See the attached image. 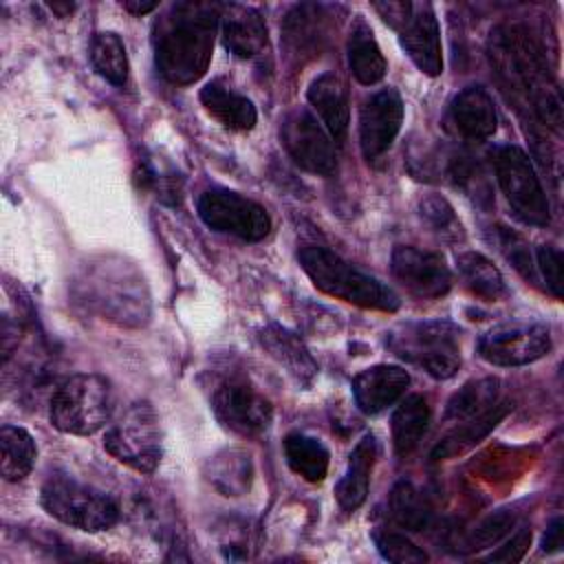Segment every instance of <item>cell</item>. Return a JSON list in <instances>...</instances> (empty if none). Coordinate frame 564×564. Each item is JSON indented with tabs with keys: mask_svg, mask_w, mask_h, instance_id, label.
<instances>
[{
	"mask_svg": "<svg viewBox=\"0 0 564 564\" xmlns=\"http://www.w3.org/2000/svg\"><path fill=\"white\" fill-rule=\"evenodd\" d=\"M487 53L502 90L511 95L516 108H524L540 123L560 132L562 99L544 51L531 33L518 24H500L489 35Z\"/></svg>",
	"mask_w": 564,
	"mask_h": 564,
	"instance_id": "cell-1",
	"label": "cell"
},
{
	"mask_svg": "<svg viewBox=\"0 0 564 564\" xmlns=\"http://www.w3.org/2000/svg\"><path fill=\"white\" fill-rule=\"evenodd\" d=\"M220 7L218 2L183 0L170 4L154 22V62L167 82L187 86L205 75L212 62Z\"/></svg>",
	"mask_w": 564,
	"mask_h": 564,
	"instance_id": "cell-2",
	"label": "cell"
},
{
	"mask_svg": "<svg viewBox=\"0 0 564 564\" xmlns=\"http://www.w3.org/2000/svg\"><path fill=\"white\" fill-rule=\"evenodd\" d=\"M297 260L311 282L330 297L383 313H394L401 304L399 295L388 284L352 267L326 247H302Z\"/></svg>",
	"mask_w": 564,
	"mask_h": 564,
	"instance_id": "cell-3",
	"label": "cell"
},
{
	"mask_svg": "<svg viewBox=\"0 0 564 564\" xmlns=\"http://www.w3.org/2000/svg\"><path fill=\"white\" fill-rule=\"evenodd\" d=\"M115 412L112 383L95 372L64 379L51 399V423L66 434L88 436L101 430Z\"/></svg>",
	"mask_w": 564,
	"mask_h": 564,
	"instance_id": "cell-4",
	"label": "cell"
},
{
	"mask_svg": "<svg viewBox=\"0 0 564 564\" xmlns=\"http://www.w3.org/2000/svg\"><path fill=\"white\" fill-rule=\"evenodd\" d=\"M460 330L445 319L410 322L388 335V348L434 379H449L460 366Z\"/></svg>",
	"mask_w": 564,
	"mask_h": 564,
	"instance_id": "cell-5",
	"label": "cell"
},
{
	"mask_svg": "<svg viewBox=\"0 0 564 564\" xmlns=\"http://www.w3.org/2000/svg\"><path fill=\"white\" fill-rule=\"evenodd\" d=\"M82 286L86 289V304L97 308L108 319L137 326L148 317L150 302L143 278L126 262H99L86 271Z\"/></svg>",
	"mask_w": 564,
	"mask_h": 564,
	"instance_id": "cell-6",
	"label": "cell"
},
{
	"mask_svg": "<svg viewBox=\"0 0 564 564\" xmlns=\"http://www.w3.org/2000/svg\"><path fill=\"white\" fill-rule=\"evenodd\" d=\"M40 502L55 520L88 533L106 531L119 520V505L112 496L64 474L42 485Z\"/></svg>",
	"mask_w": 564,
	"mask_h": 564,
	"instance_id": "cell-7",
	"label": "cell"
},
{
	"mask_svg": "<svg viewBox=\"0 0 564 564\" xmlns=\"http://www.w3.org/2000/svg\"><path fill=\"white\" fill-rule=\"evenodd\" d=\"M491 163L511 212L527 225L546 227L551 223V207L531 159L518 145H496Z\"/></svg>",
	"mask_w": 564,
	"mask_h": 564,
	"instance_id": "cell-8",
	"label": "cell"
},
{
	"mask_svg": "<svg viewBox=\"0 0 564 564\" xmlns=\"http://www.w3.org/2000/svg\"><path fill=\"white\" fill-rule=\"evenodd\" d=\"M106 452L119 463L152 474L161 460L159 421L148 401H137L106 430Z\"/></svg>",
	"mask_w": 564,
	"mask_h": 564,
	"instance_id": "cell-9",
	"label": "cell"
},
{
	"mask_svg": "<svg viewBox=\"0 0 564 564\" xmlns=\"http://www.w3.org/2000/svg\"><path fill=\"white\" fill-rule=\"evenodd\" d=\"M198 216L209 229L247 242H258L271 231V216L260 203L225 187L200 194Z\"/></svg>",
	"mask_w": 564,
	"mask_h": 564,
	"instance_id": "cell-10",
	"label": "cell"
},
{
	"mask_svg": "<svg viewBox=\"0 0 564 564\" xmlns=\"http://www.w3.org/2000/svg\"><path fill=\"white\" fill-rule=\"evenodd\" d=\"M212 410L223 427L245 438L264 434L273 421L271 401L240 377L225 379L214 388Z\"/></svg>",
	"mask_w": 564,
	"mask_h": 564,
	"instance_id": "cell-11",
	"label": "cell"
},
{
	"mask_svg": "<svg viewBox=\"0 0 564 564\" xmlns=\"http://www.w3.org/2000/svg\"><path fill=\"white\" fill-rule=\"evenodd\" d=\"M551 350V330L542 322H502L478 339V355L494 366H524Z\"/></svg>",
	"mask_w": 564,
	"mask_h": 564,
	"instance_id": "cell-12",
	"label": "cell"
},
{
	"mask_svg": "<svg viewBox=\"0 0 564 564\" xmlns=\"http://www.w3.org/2000/svg\"><path fill=\"white\" fill-rule=\"evenodd\" d=\"M280 139L295 165L306 172L328 176L337 167L335 143L328 130L306 108H293L282 126Z\"/></svg>",
	"mask_w": 564,
	"mask_h": 564,
	"instance_id": "cell-13",
	"label": "cell"
},
{
	"mask_svg": "<svg viewBox=\"0 0 564 564\" xmlns=\"http://www.w3.org/2000/svg\"><path fill=\"white\" fill-rule=\"evenodd\" d=\"M390 269L394 280L408 293L423 300L443 297L452 289V271L445 260L434 251L397 245L392 249Z\"/></svg>",
	"mask_w": 564,
	"mask_h": 564,
	"instance_id": "cell-14",
	"label": "cell"
},
{
	"mask_svg": "<svg viewBox=\"0 0 564 564\" xmlns=\"http://www.w3.org/2000/svg\"><path fill=\"white\" fill-rule=\"evenodd\" d=\"M403 123V99L394 88H381L359 110V143L368 161L381 156Z\"/></svg>",
	"mask_w": 564,
	"mask_h": 564,
	"instance_id": "cell-15",
	"label": "cell"
},
{
	"mask_svg": "<svg viewBox=\"0 0 564 564\" xmlns=\"http://www.w3.org/2000/svg\"><path fill=\"white\" fill-rule=\"evenodd\" d=\"M401 46L408 57L430 77L443 73V51H441V31L436 22V13L430 2L414 4L412 15L399 29Z\"/></svg>",
	"mask_w": 564,
	"mask_h": 564,
	"instance_id": "cell-16",
	"label": "cell"
},
{
	"mask_svg": "<svg viewBox=\"0 0 564 564\" xmlns=\"http://www.w3.org/2000/svg\"><path fill=\"white\" fill-rule=\"evenodd\" d=\"M410 386V375L401 366L377 364L361 370L352 379V397L364 414H379L394 405L405 388Z\"/></svg>",
	"mask_w": 564,
	"mask_h": 564,
	"instance_id": "cell-17",
	"label": "cell"
},
{
	"mask_svg": "<svg viewBox=\"0 0 564 564\" xmlns=\"http://www.w3.org/2000/svg\"><path fill=\"white\" fill-rule=\"evenodd\" d=\"M220 37L229 53L249 59L267 48V24L258 9L229 2L220 7Z\"/></svg>",
	"mask_w": 564,
	"mask_h": 564,
	"instance_id": "cell-18",
	"label": "cell"
},
{
	"mask_svg": "<svg viewBox=\"0 0 564 564\" xmlns=\"http://www.w3.org/2000/svg\"><path fill=\"white\" fill-rule=\"evenodd\" d=\"M262 348L269 352L271 359H275L286 375L302 388H308L317 377V361L308 352L306 344L300 339L297 333L280 326V324H267L258 335Z\"/></svg>",
	"mask_w": 564,
	"mask_h": 564,
	"instance_id": "cell-19",
	"label": "cell"
},
{
	"mask_svg": "<svg viewBox=\"0 0 564 564\" xmlns=\"http://www.w3.org/2000/svg\"><path fill=\"white\" fill-rule=\"evenodd\" d=\"M306 97L315 108V112L319 115L330 139L341 143L350 123V104H348L346 84L335 73H324L311 82Z\"/></svg>",
	"mask_w": 564,
	"mask_h": 564,
	"instance_id": "cell-20",
	"label": "cell"
},
{
	"mask_svg": "<svg viewBox=\"0 0 564 564\" xmlns=\"http://www.w3.org/2000/svg\"><path fill=\"white\" fill-rule=\"evenodd\" d=\"M449 112H452V121H454L456 130L471 141H485V139L494 137V132L498 128V115H496L494 99L489 97V93L482 86L463 88L454 97Z\"/></svg>",
	"mask_w": 564,
	"mask_h": 564,
	"instance_id": "cell-21",
	"label": "cell"
},
{
	"mask_svg": "<svg viewBox=\"0 0 564 564\" xmlns=\"http://www.w3.org/2000/svg\"><path fill=\"white\" fill-rule=\"evenodd\" d=\"M377 460V441L372 434H366L350 452L348 465L339 482L335 485V498L344 511H355L364 505L368 496L370 474Z\"/></svg>",
	"mask_w": 564,
	"mask_h": 564,
	"instance_id": "cell-22",
	"label": "cell"
},
{
	"mask_svg": "<svg viewBox=\"0 0 564 564\" xmlns=\"http://www.w3.org/2000/svg\"><path fill=\"white\" fill-rule=\"evenodd\" d=\"M203 108L229 130H251L258 121V112L251 99L225 86L223 82H209L200 88Z\"/></svg>",
	"mask_w": 564,
	"mask_h": 564,
	"instance_id": "cell-23",
	"label": "cell"
},
{
	"mask_svg": "<svg viewBox=\"0 0 564 564\" xmlns=\"http://www.w3.org/2000/svg\"><path fill=\"white\" fill-rule=\"evenodd\" d=\"M348 66L355 79L364 86H372L386 75V57L372 35V29L361 15H357L348 35Z\"/></svg>",
	"mask_w": 564,
	"mask_h": 564,
	"instance_id": "cell-24",
	"label": "cell"
},
{
	"mask_svg": "<svg viewBox=\"0 0 564 564\" xmlns=\"http://www.w3.org/2000/svg\"><path fill=\"white\" fill-rule=\"evenodd\" d=\"M509 403H496L494 408H489L487 412L463 421L452 434H447L434 449H432V458L434 460H445L452 458L456 454L467 452L469 447H474L480 438H485L509 412Z\"/></svg>",
	"mask_w": 564,
	"mask_h": 564,
	"instance_id": "cell-25",
	"label": "cell"
},
{
	"mask_svg": "<svg viewBox=\"0 0 564 564\" xmlns=\"http://www.w3.org/2000/svg\"><path fill=\"white\" fill-rule=\"evenodd\" d=\"M430 423V405L425 397H405L392 414V443L399 456H408L421 443Z\"/></svg>",
	"mask_w": 564,
	"mask_h": 564,
	"instance_id": "cell-26",
	"label": "cell"
},
{
	"mask_svg": "<svg viewBox=\"0 0 564 564\" xmlns=\"http://www.w3.org/2000/svg\"><path fill=\"white\" fill-rule=\"evenodd\" d=\"M284 456L289 467L308 482H322L328 474L330 454L326 445L315 436L291 432L284 438Z\"/></svg>",
	"mask_w": 564,
	"mask_h": 564,
	"instance_id": "cell-27",
	"label": "cell"
},
{
	"mask_svg": "<svg viewBox=\"0 0 564 564\" xmlns=\"http://www.w3.org/2000/svg\"><path fill=\"white\" fill-rule=\"evenodd\" d=\"M35 441L24 427L9 423L0 427V471L4 480L15 482L26 478L35 465Z\"/></svg>",
	"mask_w": 564,
	"mask_h": 564,
	"instance_id": "cell-28",
	"label": "cell"
},
{
	"mask_svg": "<svg viewBox=\"0 0 564 564\" xmlns=\"http://www.w3.org/2000/svg\"><path fill=\"white\" fill-rule=\"evenodd\" d=\"M456 269L474 295H478L487 302H498V300L507 297L509 289H507L502 273L482 253H476V251L458 253Z\"/></svg>",
	"mask_w": 564,
	"mask_h": 564,
	"instance_id": "cell-29",
	"label": "cell"
},
{
	"mask_svg": "<svg viewBox=\"0 0 564 564\" xmlns=\"http://www.w3.org/2000/svg\"><path fill=\"white\" fill-rule=\"evenodd\" d=\"M324 4H295L284 20V44L291 53H304L319 46L324 40Z\"/></svg>",
	"mask_w": 564,
	"mask_h": 564,
	"instance_id": "cell-30",
	"label": "cell"
},
{
	"mask_svg": "<svg viewBox=\"0 0 564 564\" xmlns=\"http://www.w3.org/2000/svg\"><path fill=\"white\" fill-rule=\"evenodd\" d=\"M498 386L500 381L494 377L467 381L460 390H456L445 408V416L452 421H469L498 403Z\"/></svg>",
	"mask_w": 564,
	"mask_h": 564,
	"instance_id": "cell-31",
	"label": "cell"
},
{
	"mask_svg": "<svg viewBox=\"0 0 564 564\" xmlns=\"http://www.w3.org/2000/svg\"><path fill=\"white\" fill-rule=\"evenodd\" d=\"M251 460L245 452L227 449L209 460V482L223 494V496H240L251 485Z\"/></svg>",
	"mask_w": 564,
	"mask_h": 564,
	"instance_id": "cell-32",
	"label": "cell"
},
{
	"mask_svg": "<svg viewBox=\"0 0 564 564\" xmlns=\"http://www.w3.org/2000/svg\"><path fill=\"white\" fill-rule=\"evenodd\" d=\"M390 513L394 522L408 531H423L432 520V507L423 491L401 480L390 491Z\"/></svg>",
	"mask_w": 564,
	"mask_h": 564,
	"instance_id": "cell-33",
	"label": "cell"
},
{
	"mask_svg": "<svg viewBox=\"0 0 564 564\" xmlns=\"http://www.w3.org/2000/svg\"><path fill=\"white\" fill-rule=\"evenodd\" d=\"M90 62L112 86H123L128 82V55L117 33H95L90 42Z\"/></svg>",
	"mask_w": 564,
	"mask_h": 564,
	"instance_id": "cell-34",
	"label": "cell"
},
{
	"mask_svg": "<svg viewBox=\"0 0 564 564\" xmlns=\"http://www.w3.org/2000/svg\"><path fill=\"white\" fill-rule=\"evenodd\" d=\"M419 214L432 227V231H436L441 238H445L449 242H458L465 238L463 223L458 220V216L447 198H443L438 194L423 196L419 203Z\"/></svg>",
	"mask_w": 564,
	"mask_h": 564,
	"instance_id": "cell-35",
	"label": "cell"
},
{
	"mask_svg": "<svg viewBox=\"0 0 564 564\" xmlns=\"http://www.w3.org/2000/svg\"><path fill=\"white\" fill-rule=\"evenodd\" d=\"M379 555L394 564H423L427 562V553L419 549L410 538L397 531H377L372 535Z\"/></svg>",
	"mask_w": 564,
	"mask_h": 564,
	"instance_id": "cell-36",
	"label": "cell"
},
{
	"mask_svg": "<svg viewBox=\"0 0 564 564\" xmlns=\"http://www.w3.org/2000/svg\"><path fill=\"white\" fill-rule=\"evenodd\" d=\"M491 240L498 245V249L502 251V256H505L524 278H533V275H535V273H533V271H535V262H533V258H531V251H529L527 240H524L520 234H516V231H511V229H507V227H496Z\"/></svg>",
	"mask_w": 564,
	"mask_h": 564,
	"instance_id": "cell-37",
	"label": "cell"
},
{
	"mask_svg": "<svg viewBox=\"0 0 564 564\" xmlns=\"http://www.w3.org/2000/svg\"><path fill=\"white\" fill-rule=\"evenodd\" d=\"M516 524V516L511 511H498L487 516L469 535H467V549L478 551L498 544Z\"/></svg>",
	"mask_w": 564,
	"mask_h": 564,
	"instance_id": "cell-38",
	"label": "cell"
},
{
	"mask_svg": "<svg viewBox=\"0 0 564 564\" xmlns=\"http://www.w3.org/2000/svg\"><path fill=\"white\" fill-rule=\"evenodd\" d=\"M538 267L542 271V278L546 280V289L555 295V297H562V286H564V280H562V251L551 247V245H542L538 247Z\"/></svg>",
	"mask_w": 564,
	"mask_h": 564,
	"instance_id": "cell-39",
	"label": "cell"
},
{
	"mask_svg": "<svg viewBox=\"0 0 564 564\" xmlns=\"http://www.w3.org/2000/svg\"><path fill=\"white\" fill-rule=\"evenodd\" d=\"M529 544H531V529H529V527H522V529H518V531L511 535V540H507V542H505L502 546H498L491 555H487V560H489V562H507V564L520 562V560L524 557Z\"/></svg>",
	"mask_w": 564,
	"mask_h": 564,
	"instance_id": "cell-40",
	"label": "cell"
},
{
	"mask_svg": "<svg viewBox=\"0 0 564 564\" xmlns=\"http://www.w3.org/2000/svg\"><path fill=\"white\" fill-rule=\"evenodd\" d=\"M375 11L383 18V22H388L392 29H401L403 22L412 15L414 2H405V0H388V2H375L372 4Z\"/></svg>",
	"mask_w": 564,
	"mask_h": 564,
	"instance_id": "cell-41",
	"label": "cell"
},
{
	"mask_svg": "<svg viewBox=\"0 0 564 564\" xmlns=\"http://www.w3.org/2000/svg\"><path fill=\"white\" fill-rule=\"evenodd\" d=\"M562 531H564V522L562 518H555L546 533H544V540H542V551L544 553H553V551H560L562 549Z\"/></svg>",
	"mask_w": 564,
	"mask_h": 564,
	"instance_id": "cell-42",
	"label": "cell"
},
{
	"mask_svg": "<svg viewBox=\"0 0 564 564\" xmlns=\"http://www.w3.org/2000/svg\"><path fill=\"white\" fill-rule=\"evenodd\" d=\"M121 7L134 15H143V13H150L154 11L159 4L156 2H141V0H123Z\"/></svg>",
	"mask_w": 564,
	"mask_h": 564,
	"instance_id": "cell-43",
	"label": "cell"
},
{
	"mask_svg": "<svg viewBox=\"0 0 564 564\" xmlns=\"http://www.w3.org/2000/svg\"><path fill=\"white\" fill-rule=\"evenodd\" d=\"M48 9L55 11V13H59L62 18H66L68 13H73L75 4H73V2H53V4H48Z\"/></svg>",
	"mask_w": 564,
	"mask_h": 564,
	"instance_id": "cell-44",
	"label": "cell"
}]
</instances>
